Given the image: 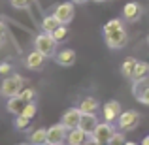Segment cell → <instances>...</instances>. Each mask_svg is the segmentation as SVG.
<instances>
[{
    "label": "cell",
    "mask_w": 149,
    "mask_h": 145,
    "mask_svg": "<svg viewBox=\"0 0 149 145\" xmlns=\"http://www.w3.org/2000/svg\"><path fill=\"white\" fill-rule=\"evenodd\" d=\"M93 2H96V4H100V2H104V0H93Z\"/></svg>",
    "instance_id": "33"
},
{
    "label": "cell",
    "mask_w": 149,
    "mask_h": 145,
    "mask_svg": "<svg viewBox=\"0 0 149 145\" xmlns=\"http://www.w3.org/2000/svg\"><path fill=\"white\" fill-rule=\"evenodd\" d=\"M19 96L23 98L25 102H34V96H36V91H34L32 87H25L21 92H19Z\"/></svg>",
    "instance_id": "24"
},
{
    "label": "cell",
    "mask_w": 149,
    "mask_h": 145,
    "mask_svg": "<svg viewBox=\"0 0 149 145\" xmlns=\"http://www.w3.org/2000/svg\"><path fill=\"white\" fill-rule=\"evenodd\" d=\"M23 89H25V79H23V76H19V74H11V76H8L6 79L2 81L0 92H2L6 98H10V96H17Z\"/></svg>",
    "instance_id": "2"
},
{
    "label": "cell",
    "mask_w": 149,
    "mask_h": 145,
    "mask_svg": "<svg viewBox=\"0 0 149 145\" xmlns=\"http://www.w3.org/2000/svg\"><path fill=\"white\" fill-rule=\"evenodd\" d=\"M115 28H123V21H121V19H109L104 25L102 32H111V30H115Z\"/></svg>",
    "instance_id": "22"
},
{
    "label": "cell",
    "mask_w": 149,
    "mask_h": 145,
    "mask_svg": "<svg viewBox=\"0 0 149 145\" xmlns=\"http://www.w3.org/2000/svg\"><path fill=\"white\" fill-rule=\"evenodd\" d=\"M98 126V119H96V113H83L81 115V121H79V128H83L89 136L96 130Z\"/></svg>",
    "instance_id": "13"
},
{
    "label": "cell",
    "mask_w": 149,
    "mask_h": 145,
    "mask_svg": "<svg viewBox=\"0 0 149 145\" xmlns=\"http://www.w3.org/2000/svg\"><path fill=\"white\" fill-rule=\"evenodd\" d=\"M81 109L79 108H68L64 113H62V121L61 123L64 124L68 130H72V128H77L79 126V121H81Z\"/></svg>",
    "instance_id": "9"
},
{
    "label": "cell",
    "mask_w": 149,
    "mask_h": 145,
    "mask_svg": "<svg viewBox=\"0 0 149 145\" xmlns=\"http://www.w3.org/2000/svg\"><path fill=\"white\" fill-rule=\"evenodd\" d=\"M104 40H106V45L109 49H121L127 45L128 36H127V30L123 26V28H115L111 32H104Z\"/></svg>",
    "instance_id": "5"
},
{
    "label": "cell",
    "mask_w": 149,
    "mask_h": 145,
    "mask_svg": "<svg viewBox=\"0 0 149 145\" xmlns=\"http://www.w3.org/2000/svg\"><path fill=\"white\" fill-rule=\"evenodd\" d=\"M30 121L32 119H29V117H25V115H15V128L17 130H23V128H26L30 124Z\"/></svg>",
    "instance_id": "23"
},
{
    "label": "cell",
    "mask_w": 149,
    "mask_h": 145,
    "mask_svg": "<svg viewBox=\"0 0 149 145\" xmlns=\"http://www.w3.org/2000/svg\"><path fill=\"white\" fill-rule=\"evenodd\" d=\"M143 145H149V136H146V138H143Z\"/></svg>",
    "instance_id": "32"
},
{
    "label": "cell",
    "mask_w": 149,
    "mask_h": 145,
    "mask_svg": "<svg viewBox=\"0 0 149 145\" xmlns=\"http://www.w3.org/2000/svg\"><path fill=\"white\" fill-rule=\"evenodd\" d=\"M115 128H113V123H108V121H104V123H98V126H96V130L93 132L91 136H89V142L91 143H109L113 138V134H115Z\"/></svg>",
    "instance_id": "3"
},
{
    "label": "cell",
    "mask_w": 149,
    "mask_h": 145,
    "mask_svg": "<svg viewBox=\"0 0 149 145\" xmlns=\"http://www.w3.org/2000/svg\"><path fill=\"white\" fill-rule=\"evenodd\" d=\"M11 6L15 8V10H25V8H29L30 0H10Z\"/></svg>",
    "instance_id": "27"
},
{
    "label": "cell",
    "mask_w": 149,
    "mask_h": 145,
    "mask_svg": "<svg viewBox=\"0 0 149 145\" xmlns=\"http://www.w3.org/2000/svg\"><path fill=\"white\" fill-rule=\"evenodd\" d=\"M136 64H138V60H136L134 57L125 58L123 66H121V72H123V76H125V77H130L132 72H134V68H136Z\"/></svg>",
    "instance_id": "21"
},
{
    "label": "cell",
    "mask_w": 149,
    "mask_h": 145,
    "mask_svg": "<svg viewBox=\"0 0 149 145\" xmlns=\"http://www.w3.org/2000/svg\"><path fill=\"white\" fill-rule=\"evenodd\" d=\"M21 115H25V117H29V119H32V117L36 115V104H34V102H26V105H25V109H23Z\"/></svg>",
    "instance_id": "26"
},
{
    "label": "cell",
    "mask_w": 149,
    "mask_h": 145,
    "mask_svg": "<svg viewBox=\"0 0 149 145\" xmlns=\"http://www.w3.org/2000/svg\"><path fill=\"white\" fill-rule=\"evenodd\" d=\"M4 40H6V25L0 21V47L4 45Z\"/></svg>",
    "instance_id": "30"
},
{
    "label": "cell",
    "mask_w": 149,
    "mask_h": 145,
    "mask_svg": "<svg viewBox=\"0 0 149 145\" xmlns=\"http://www.w3.org/2000/svg\"><path fill=\"white\" fill-rule=\"evenodd\" d=\"M66 142L70 145H81L85 142H89V134L83 130V128H72V130H68V136H66Z\"/></svg>",
    "instance_id": "12"
},
{
    "label": "cell",
    "mask_w": 149,
    "mask_h": 145,
    "mask_svg": "<svg viewBox=\"0 0 149 145\" xmlns=\"http://www.w3.org/2000/svg\"><path fill=\"white\" fill-rule=\"evenodd\" d=\"M61 25L62 23L58 21L55 15H45V17L42 19V30H44V32H53V30L57 28V26H61Z\"/></svg>",
    "instance_id": "19"
},
{
    "label": "cell",
    "mask_w": 149,
    "mask_h": 145,
    "mask_svg": "<svg viewBox=\"0 0 149 145\" xmlns=\"http://www.w3.org/2000/svg\"><path fill=\"white\" fill-rule=\"evenodd\" d=\"M55 60H57V64H61V66H72L74 62H76V51H74V49L57 51Z\"/></svg>",
    "instance_id": "15"
},
{
    "label": "cell",
    "mask_w": 149,
    "mask_h": 145,
    "mask_svg": "<svg viewBox=\"0 0 149 145\" xmlns=\"http://www.w3.org/2000/svg\"><path fill=\"white\" fill-rule=\"evenodd\" d=\"M55 36V40H58V42H62L66 36H68V28H66V25H61V26H57V28L51 32Z\"/></svg>",
    "instance_id": "25"
},
{
    "label": "cell",
    "mask_w": 149,
    "mask_h": 145,
    "mask_svg": "<svg viewBox=\"0 0 149 145\" xmlns=\"http://www.w3.org/2000/svg\"><path fill=\"white\" fill-rule=\"evenodd\" d=\"M132 94L134 98L143 105H149V79H140V81H134L132 85Z\"/></svg>",
    "instance_id": "8"
},
{
    "label": "cell",
    "mask_w": 149,
    "mask_h": 145,
    "mask_svg": "<svg viewBox=\"0 0 149 145\" xmlns=\"http://www.w3.org/2000/svg\"><path fill=\"white\" fill-rule=\"evenodd\" d=\"M66 136H68V128L62 123L53 124L47 128V143L49 145H61L62 142H66Z\"/></svg>",
    "instance_id": "7"
},
{
    "label": "cell",
    "mask_w": 149,
    "mask_h": 145,
    "mask_svg": "<svg viewBox=\"0 0 149 145\" xmlns=\"http://www.w3.org/2000/svg\"><path fill=\"white\" fill-rule=\"evenodd\" d=\"M109 143H125V136L121 134V132H115L113 134V138H111V142Z\"/></svg>",
    "instance_id": "29"
},
{
    "label": "cell",
    "mask_w": 149,
    "mask_h": 145,
    "mask_svg": "<svg viewBox=\"0 0 149 145\" xmlns=\"http://www.w3.org/2000/svg\"><path fill=\"white\" fill-rule=\"evenodd\" d=\"M53 15L62 23V25H70L72 19H74V15H76V4H74L72 0H70V2L57 4L55 10H53Z\"/></svg>",
    "instance_id": "4"
},
{
    "label": "cell",
    "mask_w": 149,
    "mask_h": 145,
    "mask_svg": "<svg viewBox=\"0 0 149 145\" xmlns=\"http://www.w3.org/2000/svg\"><path fill=\"white\" fill-rule=\"evenodd\" d=\"M149 76V64L143 60H138V64H136L134 72H132L130 79L132 81H140V79H146V77Z\"/></svg>",
    "instance_id": "18"
},
{
    "label": "cell",
    "mask_w": 149,
    "mask_h": 145,
    "mask_svg": "<svg viewBox=\"0 0 149 145\" xmlns=\"http://www.w3.org/2000/svg\"><path fill=\"white\" fill-rule=\"evenodd\" d=\"M57 45H58V40H55V36L51 32H44V30H42V32L34 38V49H38L47 58L57 55Z\"/></svg>",
    "instance_id": "1"
},
{
    "label": "cell",
    "mask_w": 149,
    "mask_h": 145,
    "mask_svg": "<svg viewBox=\"0 0 149 145\" xmlns=\"http://www.w3.org/2000/svg\"><path fill=\"white\" fill-rule=\"evenodd\" d=\"M25 105H26V102L17 94V96H10V100H8V104H6V109L11 113V115H21L23 109H25Z\"/></svg>",
    "instance_id": "16"
},
{
    "label": "cell",
    "mask_w": 149,
    "mask_h": 145,
    "mask_svg": "<svg viewBox=\"0 0 149 145\" xmlns=\"http://www.w3.org/2000/svg\"><path fill=\"white\" fill-rule=\"evenodd\" d=\"M11 72V66L8 62H0V76H8Z\"/></svg>",
    "instance_id": "28"
},
{
    "label": "cell",
    "mask_w": 149,
    "mask_h": 145,
    "mask_svg": "<svg viewBox=\"0 0 149 145\" xmlns=\"http://www.w3.org/2000/svg\"><path fill=\"white\" fill-rule=\"evenodd\" d=\"M147 44H149V34H147Z\"/></svg>",
    "instance_id": "34"
},
{
    "label": "cell",
    "mask_w": 149,
    "mask_h": 145,
    "mask_svg": "<svg viewBox=\"0 0 149 145\" xmlns=\"http://www.w3.org/2000/svg\"><path fill=\"white\" fill-rule=\"evenodd\" d=\"M140 123V113L134 111V109H128V111H123L119 117V121H117V124H119V128L123 132H130L134 130L136 126H138Z\"/></svg>",
    "instance_id": "6"
},
{
    "label": "cell",
    "mask_w": 149,
    "mask_h": 145,
    "mask_svg": "<svg viewBox=\"0 0 149 145\" xmlns=\"http://www.w3.org/2000/svg\"><path fill=\"white\" fill-rule=\"evenodd\" d=\"M45 55H42L38 49H34V51H30L29 55H26V58H25V66L29 70H40L42 66H44V62H45Z\"/></svg>",
    "instance_id": "11"
},
{
    "label": "cell",
    "mask_w": 149,
    "mask_h": 145,
    "mask_svg": "<svg viewBox=\"0 0 149 145\" xmlns=\"http://www.w3.org/2000/svg\"><path fill=\"white\" fill-rule=\"evenodd\" d=\"M29 139L34 145H44V143H47V128H38V130H34L32 134H30Z\"/></svg>",
    "instance_id": "20"
},
{
    "label": "cell",
    "mask_w": 149,
    "mask_h": 145,
    "mask_svg": "<svg viewBox=\"0 0 149 145\" xmlns=\"http://www.w3.org/2000/svg\"><path fill=\"white\" fill-rule=\"evenodd\" d=\"M77 108L81 109V113H96V109L100 108V104H98V100H96V98L87 96V98H83V100L79 102V105H77Z\"/></svg>",
    "instance_id": "17"
},
{
    "label": "cell",
    "mask_w": 149,
    "mask_h": 145,
    "mask_svg": "<svg viewBox=\"0 0 149 145\" xmlns=\"http://www.w3.org/2000/svg\"><path fill=\"white\" fill-rule=\"evenodd\" d=\"M102 113H104V121H108V123H117L121 117V104L115 100H109L106 102L104 105H102Z\"/></svg>",
    "instance_id": "10"
},
{
    "label": "cell",
    "mask_w": 149,
    "mask_h": 145,
    "mask_svg": "<svg viewBox=\"0 0 149 145\" xmlns=\"http://www.w3.org/2000/svg\"><path fill=\"white\" fill-rule=\"evenodd\" d=\"M140 15H142V8H140V4L138 2H128V4H125V8H123V17L127 19V21H138L140 19Z\"/></svg>",
    "instance_id": "14"
},
{
    "label": "cell",
    "mask_w": 149,
    "mask_h": 145,
    "mask_svg": "<svg viewBox=\"0 0 149 145\" xmlns=\"http://www.w3.org/2000/svg\"><path fill=\"white\" fill-rule=\"evenodd\" d=\"M72 2H74V4H87L89 0H72Z\"/></svg>",
    "instance_id": "31"
}]
</instances>
